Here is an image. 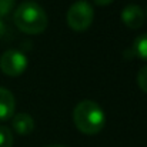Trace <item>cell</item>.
<instances>
[{"label":"cell","mask_w":147,"mask_h":147,"mask_svg":"<svg viewBox=\"0 0 147 147\" xmlns=\"http://www.w3.org/2000/svg\"><path fill=\"white\" fill-rule=\"evenodd\" d=\"M11 126H13V129H14V131L17 134L26 136V134H30L33 131V129H34V120L27 113H17L11 119Z\"/></svg>","instance_id":"obj_7"},{"label":"cell","mask_w":147,"mask_h":147,"mask_svg":"<svg viewBox=\"0 0 147 147\" xmlns=\"http://www.w3.org/2000/svg\"><path fill=\"white\" fill-rule=\"evenodd\" d=\"M13 146V134L11 130L0 126V147H11Z\"/></svg>","instance_id":"obj_9"},{"label":"cell","mask_w":147,"mask_h":147,"mask_svg":"<svg viewBox=\"0 0 147 147\" xmlns=\"http://www.w3.org/2000/svg\"><path fill=\"white\" fill-rule=\"evenodd\" d=\"M16 0H0V19H4L13 10Z\"/></svg>","instance_id":"obj_10"},{"label":"cell","mask_w":147,"mask_h":147,"mask_svg":"<svg viewBox=\"0 0 147 147\" xmlns=\"http://www.w3.org/2000/svg\"><path fill=\"white\" fill-rule=\"evenodd\" d=\"M9 33H10V30H9L7 24L3 22V19H0V40H1V39H4Z\"/></svg>","instance_id":"obj_12"},{"label":"cell","mask_w":147,"mask_h":147,"mask_svg":"<svg viewBox=\"0 0 147 147\" xmlns=\"http://www.w3.org/2000/svg\"><path fill=\"white\" fill-rule=\"evenodd\" d=\"M47 147H66V146H61V144H51V146H47Z\"/></svg>","instance_id":"obj_14"},{"label":"cell","mask_w":147,"mask_h":147,"mask_svg":"<svg viewBox=\"0 0 147 147\" xmlns=\"http://www.w3.org/2000/svg\"><path fill=\"white\" fill-rule=\"evenodd\" d=\"M131 53H133V56L147 61V33L136 37V40L133 42Z\"/></svg>","instance_id":"obj_8"},{"label":"cell","mask_w":147,"mask_h":147,"mask_svg":"<svg viewBox=\"0 0 147 147\" xmlns=\"http://www.w3.org/2000/svg\"><path fill=\"white\" fill-rule=\"evenodd\" d=\"M94 17V10L87 0H77L74 1L67 10V24L74 32H84L87 30Z\"/></svg>","instance_id":"obj_3"},{"label":"cell","mask_w":147,"mask_h":147,"mask_svg":"<svg viewBox=\"0 0 147 147\" xmlns=\"http://www.w3.org/2000/svg\"><path fill=\"white\" fill-rule=\"evenodd\" d=\"M0 69L4 74L10 77H17L27 69V57L20 50H6L0 57Z\"/></svg>","instance_id":"obj_4"},{"label":"cell","mask_w":147,"mask_h":147,"mask_svg":"<svg viewBox=\"0 0 147 147\" xmlns=\"http://www.w3.org/2000/svg\"><path fill=\"white\" fill-rule=\"evenodd\" d=\"M137 83H139V87L147 93V66L142 67L137 73Z\"/></svg>","instance_id":"obj_11"},{"label":"cell","mask_w":147,"mask_h":147,"mask_svg":"<svg viewBox=\"0 0 147 147\" xmlns=\"http://www.w3.org/2000/svg\"><path fill=\"white\" fill-rule=\"evenodd\" d=\"M14 109H16V100L13 93L4 87H0V121L13 117Z\"/></svg>","instance_id":"obj_6"},{"label":"cell","mask_w":147,"mask_h":147,"mask_svg":"<svg viewBox=\"0 0 147 147\" xmlns=\"http://www.w3.org/2000/svg\"><path fill=\"white\" fill-rule=\"evenodd\" d=\"M146 16H147V9H146Z\"/></svg>","instance_id":"obj_15"},{"label":"cell","mask_w":147,"mask_h":147,"mask_svg":"<svg viewBox=\"0 0 147 147\" xmlns=\"http://www.w3.org/2000/svg\"><path fill=\"white\" fill-rule=\"evenodd\" d=\"M74 126L87 136L100 133L106 124V114L101 106L93 100H82L73 110Z\"/></svg>","instance_id":"obj_1"},{"label":"cell","mask_w":147,"mask_h":147,"mask_svg":"<svg viewBox=\"0 0 147 147\" xmlns=\"http://www.w3.org/2000/svg\"><path fill=\"white\" fill-rule=\"evenodd\" d=\"M14 26L26 34H40L47 27V14L45 9L33 1H23L13 13Z\"/></svg>","instance_id":"obj_2"},{"label":"cell","mask_w":147,"mask_h":147,"mask_svg":"<svg viewBox=\"0 0 147 147\" xmlns=\"http://www.w3.org/2000/svg\"><path fill=\"white\" fill-rule=\"evenodd\" d=\"M94 3L98 6H107V4H111L113 0H94Z\"/></svg>","instance_id":"obj_13"},{"label":"cell","mask_w":147,"mask_h":147,"mask_svg":"<svg viewBox=\"0 0 147 147\" xmlns=\"http://www.w3.org/2000/svg\"><path fill=\"white\" fill-rule=\"evenodd\" d=\"M120 17H121V22L124 23V26H127L131 30L140 29L144 23V11L137 4H127L121 10Z\"/></svg>","instance_id":"obj_5"}]
</instances>
